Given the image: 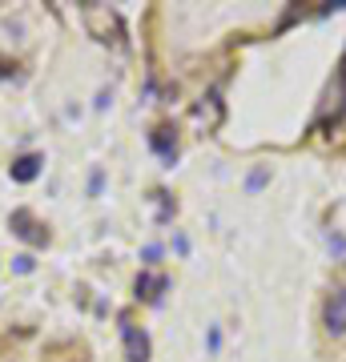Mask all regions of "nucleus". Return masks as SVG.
Segmentation results:
<instances>
[{
	"label": "nucleus",
	"mask_w": 346,
	"mask_h": 362,
	"mask_svg": "<svg viewBox=\"0 0 346 362\" xmlns=\"http://www.w3.org/2000/svg\"><path fill=\"white\" fill-rule=\"evenodd\" d=\"M16 77V61H8V57H0V81Z\"/></svg>",
	"instance_id": "9b49d317"
},
{
	"label": "nucleus",
	"mask_w": 346,
	"mask_h": 362,
	"mask_svg": "<svg viewBox=\"0 0 346 362\" xmlns=\"http://www.w3.org/2000/svg\"><path fill=\"white\" fill-rule=\"evenodd\" d=\"M330 250L338 254V258L346 254V238H342V233H330Z\"/></svg>",
	"instance_id": "ddd939ff"
},
{
	"label": "nucleus",
	"mask_w": 346,
	"mask_h": 362,
	"mask_svg": "<svg viewBox=\"0 0 346 362\" xmlns=\"http://www.w3.org/2000/svg\"><path fill=\"white\" fill-rule=\"evenodd\" d=\"M266 177H270V169L262 165V169H254V173H250V181H246V185H250V189H262V185H266Z\"/></svg>",
	"instance_id": "1a4fd4ad"
},
{
	"label": "nucleus",
	"mask_w": 346,
	"mask_h": 362,
	"mask_svg": "<svg viewBox=\"0 0 346 362\" xmlns=\"http://www.w3.org/2000/svg\"><path fill=\"white\" fill-rule=\"evenodd\" d=\"M205 346H209V354H218V346H221V330H218V326H209V338H205Z\"/></svg>",
	"instance_id": "9d476101"
},
{
	"label": "nucleus",
	"mask_w": 346,
	"mask_h": 362,
	"mask_svg": "<svg viewBox=\"0 0 346 362\" xmlns=\"http://www.w3.org/2000/svg\"><path fill=\"white\" fill-rule=\"evenodd\" d=\"M166 290H169L166 274H142V278H137V298H145V302H157Z\"/></svg>",
	"instance_id": "6e6552de"
},
{
	"label": "nucleus",
	"mask_w": 346,
	"mask_h": 362,
	"mask_svg": "<svg viewBox=\"0 0 346 362\" xmlns=\"http://www.w3.org/2000/svg\"><path fill=\"white\" fill-rule=\"evenodd\" d=\"M142 258L145 262H157V258H161V246H157V242H149V246L142 250Z\"/></svg>",
	"instance_id": "4468645a"
},
{
	"label": "nucleus",
	"mask_w": 346,
	"mask_h": 362,
	"mask_svg": "<svg viewBox=\"0 0 346 362\" xmlns=\"http://www.w3.org/2000/svg\"><path fill=\"white\" fill-rule=\"evenodd\" d=\"M149 149H154L166 165H173V161H178V129H173V125H157V129L149 133Z\"/></svg>",
	"instance_id": "39448f33"
},
{
	"label": "nucleus",
	"mask_w": 346,
	"mask_h": 362,
	"mask_svg": "<svg viewBox=\"0 0 346 362\" xmlns=\"http://www.w3.org/2000/svg\"><path fill=\"white\" fill-rule=\"evenodd\" d=\"M81 21L101 45H113V49H125V25L121 16L109 8V4H81Z\"/></svg>",
	"instance_id": "f257e3e1"
},
{
	"label": "nucleus",
	"mask_w": 346,
	"mask_h": 362,
	"mask_svg": "<svg viewBox=\"0 0 346 362\" xmlns=\"http://www.w3.org/2000/svg\"><path fill=\"white\" fill-rule=\"evenodd\" d=\"M40 165H45V157L40 153H25V157H16L13 161V181H21V185H28V181H37V173H40Z\"/></svg>",
	"instance_id": "0eeeda50"
},
{
	"label": "nucleus",
	"mask_w": 346,
	"mask_h": 362,
	"mask_svg": "<svg viewBox=\"0 0 346 362\" xmlns=\"http://www.w3.org/2000/svg\"><path fill=\"white\" fill-rule=\"evenodd\" d=\"M89 194H101V169H97V173L89 177Z\"/></svg>",
	"instance_id": "2eb2a0df"
},
{
	"label": "nucleus",
	"mask_w": 346,
	"mask_h": 362,
	"mask_svg": "<svg viewBox=\"0 0 346 362\" xmlns=\"http://www.w3.org/2000/svg\"><path fill=\"white\" fill-rule=\"evenodd\" d=\"M8 226H13V233L21 238V242H28V246H49V230H45L28 209H13Z\"/></svg>",
	"instance_id": "7ed1b4c3"
},
{
	"label": "nucleus",
	"mask_w": 346,
	"mask_h": 362,
	"mask_svg": "<svg viewBox=\"0 0 346 362\" xmlns=\"http://www.w3.org/2000/svg\"><path fill=\"white\" fill-rule=\"evenodd\" d=\"M322 318H326V330L330 334H346V286L326 298V314Z\"/></svg>",
	"instance_id": "423d86ee"
},
{
	"label": "nucleus",
	"mask_w": 346,
	"mask_h": 362,
	"mask_svg": "<svg viewBox=\"0 0 346 362\" xmlns=\"http://www.w3.org/2000/svg\"><path fill=\"white\" fill-rule=\"evenodd\" d=\"M121 338H125V358L129 362H149V338H145V330H137L129 318H121Z\"/></svg>",
	"instance_id": "20e7f679"
},
{
	"label": "nucleus",
	"mask_w": 346,
	"mask_h": 362,
	"mask_svg": "<svg viewBox=\"0 0 346 362\" xmlns=\"http://www.w3.org/2000/svg\"><path fill=\"white\" fill-rule=\"evenodd\" d=\"M342 117H346V52H342V61H338V69H334V81L326 85V93H322L314 129H334Z\"/></svg>",
	"instance_id": "f03ea898"
},
{
	"label": "nucleus",
	"mask_w": 346,
	"mask_h": 362,
	"mask_svg": "<svg viewBox=\"0 0 346 362\" xmlns=\"http://www.w3.org/2000/svg\"><path fill=\"white\" fill-rule=\"evenodd\" d=\"M13 270H16V274H28V270H33V258H28V254H21V258H13Z\"/></svg>",
	"instance_id": "f8f14e48"
}]
</instances>
